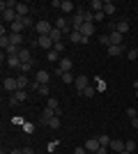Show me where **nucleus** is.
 Listing matches in <instances>:
<instances>
[{
    "mask_svg": "<svg viewBox=\"0 0 138 154\" xmlns=\"http://www.w3.org/2000/svg\"><path fill=\"white\" fill-rule=\"evenodd\" d=\"M35 30H37V35H39V37H46V35H51V30H53V26L51 23H48V21H37V23H35Z\"/></svg>",
    "mask_w": 138,
    "mask_h": 154,
    "instance_id": "obj_1",
    "label": "nucleus"
},
{
    "mask_svg": "<svg viewBox=\"0 0 138 154\" xmlns=\"http://www.w3.org/2000/svg\"><path fill=\"white\" fill-rule=\"evenodd\" d=\"M74 62L69 58H60V64H58V76H62V74H67V71H72Z\"/></svg>",
    "mask_w": 138,
    "mask_h": 154,
    "instance_id": "obj_2",
    "label": "nucleus"
},
{
    "mask_svg": "<svg viewBox=\"0 0 138 154\" xmlns=\"http://www.w3.org/2000/svg\"><path fill=\"white\" fill-rule=\"evenodd\" d=\"M74 85H76V92H78V94H83V90L90 85V78L81 74V76H76V83H74Z\"/></svg>",
    "mask_w": 138,
    "mask_h": 154,
    "instance_id": "obj_3",
    "label": "nucleus"
},
{
    "mask_svg": "<svg viewBox=\"0 0 138 154\" xmlns=\"http://www.w3.org/2000/svg\"><path fill=\"white\" fill-rule=\"evenodd\" d=\"M35 44L39 46V48H44L46 53L53 51V42H51V37H48V35H46V37H37V42H35Z\"/></svg>",
    "mask_w": 138,
    "mask_h": 154,
    "instance_id": "obj_4",
    "label": "nucleus"
},
{
    "mask_svg": "<svg viewBox=\"0 0 138 154\" xmlns=\"http://www.w3.org/2000/svg\"><path fill=\"white\" fill-rule=\"evenodd\" d=\"M83 147H85V149H87V152H90V154H97L101 145H99V138H87Z\"/></svg>",
    "mask_w": 138,
    "mask_h": 154,
    "instance_id": "obj_5",
    "label": "nucleus"
},
{
    "mask_svg": "<svg viewBox=\"0 0 138 154\" xmlns=\"http://www.w3.org/2000/svg\"><path fill=\"white\" fill-rule=\"evenodd\" d=\"M2 88H5L7 92H16V90H21L19 88V81H16V78H5V81H2Z\"/></svg>",
    "mask_w": 138,
    "mask_h": 154,
    "instance_id": "obj_6",
    "label": "nucleus"
},
{
    "mask_svg": "<svg viewBox=\"0 0 138 154\" xmlns=\"http://www.w3.org/2000/svg\"><path fill=\"white\" fill-rule=\"evenodd\" d=\"M127 51H129V48H127L124 44H120V46L111 44L108 46V55H111V58H118V55H122V53H127Z\"/></svg>",
    "mask_w": 138,
    "mask_h": 154,
    "instance_id": "obj_7",
    "label": "nucleus"
},
{
    "mask_svg": "<svg viewBox=\"0 0 138 154\" xmlns=\"http://www.w3.org/2000/svg\"><path fill=\"white\" fill-rule=\"evenodd\" d=\"M108 149H111V152H115V154L124 152V140H120V138H113L111 145H108Z\"/></svg>",
    "mask_w": 138,
    "mask_h": 154,
    "instance_id": "obj_8",
    "label": "nucleus"
},
{
    "mask_svg": "<svg viewBox=\"0 0 138 154\" xmlns=\"http://www.w3.org/2000/svg\"><path fill=\"white\" fill-rule=\"evenodd\" d=\"M94 30H97V26H94V23H83V26L78 28V32L83 35V37H92V35H94Z\"/></svg>",
    "mask_w": 138,
    "mask_h": 154,
    "instance_id": "obj_9",
    "label": "nucleus"
},
{
    "mask_svg": "<svg viewBox=\"0 0 138 154\" xmlns=\"http://www.w3.org/2000/svg\"><path fill=\"white\" fill-rule=\"evenodd\" d=\"M51 117H55V110H53V108H48V106H46V108L41 110V117H39V122H41V124H44V127H46V124H48V120H51Z\"/></svg>",
    "mask_w": 138,
    "mask_h": 154,
    "instance_id": "obj_10",
    "label": "nucleus"
},
{
    "mask_svg": "<svg viewBox=\"0 0 138 154\" xmlns=\"http://www.w3.org/2000/svg\"><path fill=\"white\" fill-rule=\"evenodd\" d=\"M48 78H51V76H48V71H46V69H39L37 74H35V81H37L39 85H48Z\"/></svg>",
    "mask_w": 138,
    "mask_h": 154,
    "instance_id": "obj_11",
    "label": "nucleus"
},
{
    "mask_svg": "<svg viewBox=\"0 0 138 154\" xmlns=\"http://www.w3.org/2000/svg\"><path fill=\"white\" fill-rule=\"evenodd\" d=\"M23 30H26V26H23V19L19 16V19H16V21L12 23V26H9V32H16V35H23Z\"/></svg>",
    "mask_w": 138,
    "mask_h": 154,
    "instance_id": "obj_12",
    "label": "nucleus"
},
{
    "mask_svg": "<svg viewBox=\"0 0 138 154\" xmlns=\"http://www.w3.org/2000/svg\"><path fill=\"white\" fill-rule=\"evenodd\" d=\"M48 37H51L53 46H55V44H60V42H62V30H58V28L53 26V30H51V35H48Z\"/></svg>",
    "mask_w": 138,
    "mask_h": 154,
    "instance_id": "obj_13",
    "label": "nucleus"
},
{
    "mask_svg": "<svg viewBox=\"0 0 138 154\" xmlns=\"http://www.w3.org/2000/svg\"><path fill=\"white\" fill-rule=\"evenodd\" d=\"M19 60L21 62H32V53H30V48H21V53H19Z\"/></svg>",
    "mask_w": 138,
    "mask_h": 154,
    "instance_id": "obj_14",
    "label": "nucleus"
},
{
    "mask_svg": "<svg viewBox=\"0 0 138 154\" xmlns=\"http://www.w3.org/2000/svg\"><path fill=\"white\" fill-rule=\"evenodd\" d=\"M16 81H19V88H21V90H26V88H30V83H32V81L28 78V74H21V76L16 78Z\"/></svg>",
    "mask_w": 138,
    "mask_h": 154,
    "instance_id": "obj_15",
    "label": "nucleus"
},
{
    "mask_svg": "<svg viewBox=\"0 0 138 154\" xmlns=\"http://www.w3.org/2000/svg\"><path fill=\"white\" fill-rule=\"evenodd\" d=\"M28 12H30V7H28L26 2H19V5H16V14H19L21 19H26V16H28Z\"/></svg>",
    "mask_w": 138,
    "mask_h": 154,
    "instance_id": "obj_16",
    "label": "nucleus"
},
{
    "mask_svg": "<svg viewBox=\"0 0 138 154\" xmlns=\"http://www.w3.org/2000/svg\"><path fill=\"white\" fill-rule=\"evenodd\" d=\"M9 44H12V46H21V44H23V35L9 32Z\"/></svg>",
    "mask_w": 138,
    "mask_h": 154,
    "instance_id": "obj_17",
    "label": "nucleus"
},
{
    "mask_svg": "<svg viewBox=\"0 0 138 154\" xmlns=\"http://www.w3.org/2000/svg\"><path fill=\"white\" fill-rule=\"evenodd\" d=\"M108 37H111V44H115V46H120L122 44V39H124V35H120L118 30H113L111 35H108Z\"/></svg>",
    "mask_w": 138,
    "mask_h": 154,
    "instance_id": "obj_18",
    "label": "nucleus"
},
{
    "mask_svg": "<svg viewBox=\"0 0 138 154\" xmlns=\"http://www.w3.org/2000/svg\"><path fill=\"white\" fill-rule=\"evenodd\" d=\"M7 64H9L12 69H19V67H21V60H19V55H7Z\"/></svg>",
    "mask_w": 138,
    "mask_h": 154,
    "instance_id": "obj_19",
    "label": "nucleus"
},
{
    "mask_svg": "<svg viewBox=\"0 0 138 154\" xmlns=\"http://www.w3.org/2000/svg\"><path fill=\"white\" fill-rule=\"evenodd\" d=\"M104 14H106V16H111V14H115V2H111V0H106V2H104Z\"/></svg>",
    "mask_w": 138,
    "mask_h": 154,
    "instance_id": "obj_20",
    "label": "nucleus"
},
{
    "mask_svg": "<svg viewBox=\"0 0 138 154\" xmlns=\"http://www.w3.org/2000/svg\"><path fill=\"white\" fill-rule=\"evenodd\" d=\"M115 30H118L120 35H127V32H129V23H127V21H118V26H115Z\"/></svg>",
    "mask_w": 138,
    "mask_h": 154,
    "instance_id": "obj_21",
    "label": "nucleus"
},
{
    "mask_svg": "<svg viewBox=\"0 0 138 154\" xmlns=\"http://www.w3.org/2000/svg\"><path fill=\"white\" fill-rule=\"evenodd\" d=\"M12 99H16V101H26V99H28V92L26 90H16V92H14V94H12Z\"/></svg>",
    "mask_w": 138,
    "mask_h": 154,
    "instance_id": "obj_22",
    "label": "nucleus"
},
{
    "mask_svg": "<svg viewBox=\"0 0 138 154\" xmlns=\"http://www.w3.org/2000/svg\"><path fill=\"white\" fill-rule=\"evenodd\" d=\"M16 5H19L16 0H2V2H0V9H16Z\"/></svg>",
    "mask_w": 138,
    "mask_h": 154,
    "instance_id": "obj_23",
    "label": "nucleus"
},
{
    "mask_svg": "<svg viewBox=\"0 0 138 154\" xmlns=\"http://www.w3.org/2000/svg\"><path fill=\"white\" fill-rule=\"evenodd\" d=\"M69 42H72V44H81V42H83V35H81L78 30H74L72 35H69Z\"/></svg>",
    "mask_w": 138,
    "mask_h": 154,
    "instance_id": "obj_24",
    "label": "nucleus"
},
{
    "mask_svg": "<svg viewBox=\"0 0 138 154\" xmlns=\"http://www.w3.org/2000/svg\"><path fill=\"white\" fill-rule=\"evenodd\" d=\"M90 9H92V12H104V2H101V0H92Z\"/></svg>",
    "mask_w": 138,
    "mask_h": 154,
    "instance_id": "obj_25",
    "label": "nucleus"
},
{
    "mask_svg": "<svg viewBox=\"0 0 138 154\" xmlns=\"http://www.w3.org/2000/svg\"><path fill=\"white\" fill-rule=\"evenodd\" d=\"M60 81H62V83H76V76H74L72 71H67V74L60 76Z\"/></svg>",
    "mask_w": 138,
    "mask_h": 154,
    "instance_id": "obj_26",
    "label": "nucleus"
},
{
    "mask_svg": "<svg viewBox=\"0 0 138 154\" xmlns=\"http://www.w3.org/2000/svg\"><path fill=\"white\" fill-rule=\"evenodd\" d=\"M60 9H62V12H74V2H72V0H62Z\"/></svg>",
    "mask_w": 138,
    "mask_h": 154,
    "instance_id": "obj_27",
    "label": "nucleus"
},
{
    "mask_svg": "<svg viewBox=\"0 0 138 154\" xmlns=\"http://www.w3.org/2000/svg\"><path fill=\"white\" fill-rule=\"evenodd\" d=\"M97 138H99V145H101V147H108V145H111V140H113V138H108V136H106V134L97 136Z\"/></svg>",
    "mask_w": 138,
    "mask_h": 154,
    "instance_id": "obj_28",
    "label": "nucleus"
},
{
    "mask_svg": "<svg viewBox=\"0 0 138 154\" xmlns=\"http://www.w3.org/2000/svg\"><path fill=\"white\" fill-rule=\"evenodd\" d=\"M46 127H48V129H60V117H58V115H55V117H51Z\"/></svg>",
    "mask_w": 138,
    "mask_h": 154,
    "instance_id": "obj_29",
    "label": "nucleus"
},
{
    "mask_svg": "<svg viewBox=\"0 0 138 154\" xmlns=\"http://www.w3.org/2000/svg\"><path fill=\"white\" fill-rule=\"evenodd\" d=\"M19 69H21V74H28V71L32 69V62H21V67H19Z\"/></svg>",
    "mask_w": 138,
    "mask_h": 154,
    "instance_id": "obj_30",
    "label": "nucleus"
},
{
    "mask_svg": "<svg viewBox=\"0 0 138 154\" xmlns=\"http://www.w3.org/2000/svg\"><path fill=\"white\" fill-rule=\"evenodd\" d=\"M46 58L51 60V62H55V60H60V53L58 51H48V53H46Z\"/></svg>",
    "mask_w": 138,
    "mask_h": 154,
    "instance_id": "obj_31",
    "label": "nucleus"
},
{
    "mask_svg": "<svg viewBox=\"0 0 138 154\" xmlns=\"http://www.w3.org/2000/svg\"><path fill=\"white\" fill-rule=\"evenodd\" d=\"M127 58L129 60H138V48H129V51H127Z\"/></svg>",
    "mask_w": 138,
    "mask_h": 154,
    "instance_id": "obj_32",
    "label": "nucleus"
},
{
    "mask_svg": "<svg viewBox=\"0 0 138 154\" xmlns=\"http://www.w3.org/2000/svg\"><path fill=\"white\" fill-rule=\"evenodd\" d=\"M83 97H87V99H92V97H94V88H92V85H87L85 90H83Z\"/></svg>",
    "mask_w": 138,
    "mask_h": 154,
    "instance_id": "obj_33",
    "label": "nucleus"
},
{
    "mask_svg": "<svg viewBox=\"0 0 138 154\" xmlns=\"http://www.w3.org/2000/svg\"><path fill=\"white\" fill-rule=\"evenodd\" d=\"M124 149L127 152H133V149H136V143L133 140H124Z\"/></svg>",
    "mask_w": 138,
    "mask_h": 154,
    "instance_id": "obj_34",
    "label": "nucleus"
},
{
    "mask_svg": "<svg viewBox=\"0 0 138 154\" xmlns=\"http://www.w3.org/2000/svg\"><path fill=\"white\" fill-rule=\"evenodd\" d=\"M99 44H106V48H108V46H111V37H108V35H101V37H99Z\"/></svg>",
    "mask_w": 138,
    "mask_h": 154,
    "instance_id": "obj_35",
    "label": "nucleus"
},
{
    "mask_svg": "<svg viewBox=\"0 0 138 154\" xmlns=\"http://www.w3.org/2000/svg\"><path fill=\"white\" fill-rule=\"evenodd\" d=\"M37 92H39L41 97H48V92H51V90H48V85H39V90H37Z\"/></svg>",
    "mask_w": 138,
    "mask_h": 154,
    "instance_id": "obj_36",
    "label": "nucleus"
},
{
    "mask_svg": "<svg viewBox=\"0 0 138 154\" xmlns=\"http://www.w3.org/2000/svg\"><path fill=\"white\" fill-rule=\"evenodd\" d=\"M23 26H26V28H35V23H32L30 16H26V19H23Z\"/></svg>",
    "mask_w": 138,
    "mask_h": 154,
    "instance_id": "obj_37",
    "label": "nucleus"
},
{
    "mask_svg": "<svg viewBox=\"0 0 138 154\" xmlns=\"http://www.w3.org/2000/svg\"><path fill=\"white\" fill-rule=\"evenodd\" d=\"M23 129H26L28 134H32V131H35V124H30V122H23Z\"/></svg>",
    "mask_w": 138,
    "mask_h": 154,
    "instance_id": "obj_38",
    "label": "nucleus"
},
{
    "mask_svg": "<svg viewBox=\"0 0 138 154\" xmlns=\"http://www.w3.org/2000/svg\"><path fill=\"white\" fill-rule=\"evenodd\" d=\"M127 115L133 120V117H138V110H136V108H127Z\"/></svg>",
    "mask_w": 138,
    "mask_h": 154,
    "instance_id": "obj_39",
    "label": "nucleus"
},
{
    "mask_svg": "<svg viewBox=\"0 0 138 154\" xmlns=\"http://www.w3.org/2000/svg\"><path fill=\"white\" fill-rule=\"evenodd\" d=\"M53 51H58V53H62V51H65V44H62V42H60V44H55V46H53Z\"/></svg>",
    "mask_w": 138,
    "mask_h": 154,
    "instance_id": "obj_40",
    "label": "nucleus"
},
{
    "mask_svg": "<svg viewBox=\"0 0 138 154\" xmlns=\"http://www.w3.org/2000/svg\"><path fill=\"white\" fill-rule=\"evenodd\" d=\"M101 19H106V14L104 12H94V21H101Z\"/></svg>",
    "mask_w": 138,
    "mask_h": 154,
    "instance_id": "obj_41",
    "label": "nucleus"
},
{
    "mask_svg": "<svg viewBox=\"0 0 138 154\" xmlns=\"http://www.w3.org/2000/svg\"><path fill=\"white\" fill-rule=\"evenodd\" d=\"M74 154H90V152H87L85 147H76V149H74Z\"/></svg>",
    "mask_w": 138,
    "mask_h": 154,
    "instance_id": "obj_42",
    "label": "nucleus"
},
{
    "mask_svg": "<svg viewBox=\"0 0 138 154\" xmlns=\"http://www.w3.org/2000/svg\"><path fill=\"white\" fill-rule=\"evenodd\" d=\"M97 90H106V83L101 81V78H99V83H97Z\"/></svg>",
    "mask_w": 138,
    "mask_h": 154,
    "instance_id": "obj_43",
    "label": "nucleus"
},
{
    "mask_svg": "<svg viewBox=\"0 0 138 154\" xmlns=\"http://www.w3.org/2000/svg\"><path fill=\"white\" fill-rule=\"evenodd\" d=\"M23 154H35V149L32 147H23Z\"/></svg>",
    "mask_w": 138,
    "mask_h": 154,
    "instance_id": "obj_44",
    "label": "nucleus"
},
{
    "mask_svg": "<svg viewBox=\"0 0 138 154\" xmlns=\"http://www.w3.org/2000/svg\"><path fill=\"white\" fill-rule=\"evenodd\" d=\"M97 154H108V147H99V152Z\"/></svg>",
    "mask_w": 138,
    "mask_h": 154,
    "instance_id": "obj_45",
    "label": "nucleus"
},
{
    "mask_svg": "<svg viewBox=\"0 0 138 154\" xmlns=\"http://www.w3.org/2000/svg\"><path fill=\"white\" fill-rule=\"evenodd\" d=\"M131 127H133V129H138V117H133V120H131Z\"/></svg>",
    "mask_w": 138,
    "mask_h": 154,
    "instance_id": "obj_46",
    "label": "nucleus"
},
{
    "mask_svg": "<svg viewBox=\"0 0 138 154\" xmlns=\"http://www.w3.org/2000/svg\"><path fill=\"white\" fill-rule=\"evenodd\" d=\"M9 154H23V149H19V147H16V149H12Z\"/></svg>",
    "mask_w": 138,
    "mask_h": 154,
    "instance_id": "obj_47",
    "label": "nucleus"
},
{
    "mask_svg": "<svg viewBox=\"0 0 138 154\" xmlns=\"http://www.w3.org/2000/svg\"><path fill=\"white\" fill-rule=\"evenodd\" d=\"M120 154H133V152H127V149H124V152H120Z\"/></svg>",
    "mask_w": 138,
    "mask_h": 154,
    "instance_id": "obj_48",
    "label": "nucleus"
},
{
    "mask_svg": "<svg viewBox=\"0 0 138 154\" xmlns=\"http://www.w3.org/2000/svg\"><path fill=\"white\" fill-rule=\"evenodd\" d=\"M0 154H9V152H5V149H2V152H0Z\"/></svg>",
    "mask_w": 138,
    "mask_h": 154,
    "instance_id": "obj_49",
    "label": "nucleus"
},
{
    "mask_svg": "<svg viewBox=\"0 0 138 154\" xmlns=\"http://www.w3.org/2000/svg\"><path fill=\"white\" fill-rule=\"evenodd\" d=\"M136 99H138V90H136Z\"/></svg>",
    "mask_w": 138,
    "mask_h": 154,
    "instance_id": "obj_50",
    "label": "nucleus"
}]
</instances>
